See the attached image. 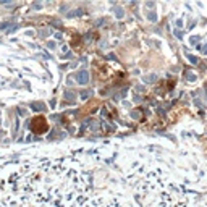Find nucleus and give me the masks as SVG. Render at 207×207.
<instances>
[{"label":"nucleus","mask_w":207,"mask_h":207,"mask_svg":"<svg viewBox=\"0 0 207 207\" xmlns=\"http://www.w3.org/2000/svg\"><path fill=\"white\" fill-rule=\"evenodd\" d=\"M88 81H89V73H88V71H79V73H78V82L86 84Z\"/></svg>","instance_id":"1"},{"label":"nucleus","mask_w":207,"mask_h":207,"mask_svg":"<svg viewBox=\"0 0 207 207\" xmlns=\"http://www.w3.org/2000/svg\"><path fill=\"white\" fill-rule=\"evenodd\" d=\"M73 97H74V94H73V92H70V91H66V92H65V99H70V100H71Z\"/></svg>","instance_id":"2"},{"label":"nucleus","mask_w":207,"mask_h":207,"mask_svg":"<svg viewBox=\"0 0 207 207\" xmlns=\"http://www.w3.org/2000/svg\"><path fill=\"white\" fill-rule=\"evenodd\" d=\"M155 79H157V76H154V74H150V76H147V78H146V81H147V82H154Z\"/></svg>","instance_id":"3"},{"label":"nucleus","mask_w":207,"mask_h":207,"mask_svg":"<svg viewBox=\"0 0 207 207\" xmlns=\"http://www.w3.org/2000/svg\"><path fill=\"white\" fill-rule=\"evenodd\" d=\"M199 42V36H192L191 37V44H198Z\"/></svg>","instance_id":"4"},{"label":"nucleus","mask_w":207,"mask_h":207,"mask_svg":"<svg viewBox=\"0 0 207 207\" xmlns=\"http://www.w3.org/2000/svg\"><path fill=\"white\" fill-rule=\"evenodd\" d=\"M188 79H189V81H196V74H192V73H188Z\"/></svg>","instance_id":"5"},{"label":"nucleus","mask_w":207,"mask_h":207,"mask_svg":"<svg viewBox=\"0 0 207 207\" xmlns=\"http://www.w3.org/2000/svg\"><path fill=\"white\" fill-rule=\"evenodd\" d=\"M199 50H202V54H207V46H199Z\"/></svg>","instance_id":"6"},{"label":"nucleus","mask_w":207,"mask_h":207,"mask_svg":"<svg viewBox=\"0 0 207 207\" xmlns=\"http://www.w3.org/2000/svg\"><path fill=\"white\" fill-rule=\"evenodd\" d=\"M189 60H191L192 63H198V58H196V57H189Z\"/></svg>","instance_id":"7"}]
</instances>
